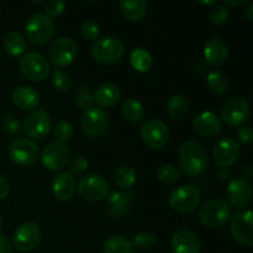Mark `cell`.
Listing matches in <instances>:
<instances>
[{"instance_id": "obj_1", "label": "cell", "mask_w": 253, "mask_h": 253, "mask_svg": "<svg viewBox=\"0 0 253 253\" xmlns=\"http://www.w3.org/2000/svg\"><path fill=\"white\" fill-rule=\"evenodd\" d=\"M180 168L190 177L200 175L209 166V157L204 146L198 141H187L179 150Z\"/></svg>"}, {"instance_id": "obj_2", "label": "cell", "mask_w": 253, "mask_h": 253, "mask_svg": "<svg viewBox=\"0 0 253 253\" xmlns=\"http://www.w3.org/2000/svg\"><path fill=\"white\" fill-rule=\"evenodd\" d=\"M231 219V208L220 198H214L202 205L199 210V220L209 229H220Z\"/></svg>"}, {"instance_id": "obj_3", "label": "cell", "mask_w": 253, "mask_h": 253, "mask_svg": "<svg viewBox=\"0 0 253 253\" xmlns=\"http://www.w3.org/2000/svg\"><path fill=\"white\" fill-rule=\"evenodd\" d=\"M125 53V46L120 40L115 37H103L98 39L91 46V56L103 66L115 64L123 58Z\"/></svg>"}, {"instance_id": "obj_4", "label": "cell", "mask_w": 253, "mask_h": 253, "mask_svg": "<svg viewBox=\"0 0 253 253\" xmlns=\"http://www.w3.org/2000/svg\"><path fill=\"white\" fill-rule=\"evenodd\" d=\"M202 202V194L199 189L194 185L185 184L182 187H178L173 190L168 199V204L179 214H189L193 212Z\"/></svg>"}, {"instance_id": "obj_5", "label": "cell", "mask_w": 253, "mask_h": 253, "mask_svg": "<svg viewBox=\"0 0 253 253\" xmlns=\"http://www.w3.org/2000/svg\"><path fill=\"white\" fill-rule=\"evenodd\" d=\"M25 31H26V36L32 43L42 44L48 43L52 40L54 34V24L48 16L44 14H35L27 20L26 25H25Z\"/></svg>"}, {"instance_id": "obj_6", "label": "cell", "mask_w": 253, "mask_h": 253, "mask_svg": "<svg viewBox=\"0 0 253 253\" xmlns=\"http://www.w3.org/2000/svg\"><path fill=\"white\" fill-rule=\"evenodd\" d=\"M71 158V150L67 143L57 142V141L48 143L43 148L41 156L43 167L51 172H61L68 166Z\"/></svg>"}, {"instance_id": "obj_7", "label": "cell", "mask_w": 253, "mask_h": 253, "mask_svg": "<svg viewBox=\"0 0 253 253\" xmlns=\"http://www.w3.org/2000/svg\"><path fill=\"white\" fill-rule=\"evenodd\" d=\"M250 113L249 101L242 96H234L222 104L220 119L229 126H240L249 119Z\"/></svg>"}, {"instance_id": "obj_8", "label": "cell", "mask_w": 253, "mask_h": 253, "mask_svg": "<svg viewBox=\"0 0 253 253\" xmlns=\"http://www.w3.org/2000/svg\"><path fill=\"white\" fill-rule=\"evenodd\" d=\"M77 57V43L71 37H59L52 42L48 49V59L57 68L73 63Z\"/></svg>"}, {"instance_id": "obj_9", "label": "cell", "mask_w": 253, "mask_h": 253, "mask_svg": "<svg viewBox=\"0 0 253 253\" xmlns=\"http://www.w3.org/2000/svg\"><path fill=\"white\" fill-rule=\"evenodd\" d=\"M141 137H142L145 145L152 150H162L163 147L167 146L170 133L167 125L163 121L152 119V120L146 121L142 125Z\"/></svg>"}, {"instance_id": "obj_10", "label": "cell", "mask_w": 253, "mask_h": 253, "mask_svg": "<svg viewBox=\"0 0 253 253\" xmlns=\"http://www.w3.org/2000/svg\"><path fill=\"white\" fill-rule=\"evenodd\" d=\"M10 158L16 165L29 167L35 165L40 157V147L27 138H16L9 146Z\"/></svg>"}, {"instance_id": "obj_11", "label": "cell", "mask_w": 253, "mask_h": 253, "mask_svg": "<svg viewBox=\"0 0 253 253\" xmlns=\"http://www.w3.org/2000/svg\"><path fill=\"white\" fill-rule=\"evenodd\" d=\"M20 71L27 79L34 82H42L49 74V63L42 54L30 52L20 59Z\"/></svg>"}, {"instance_id": "obj_12", "label": "cell", "mask_w": 253, "mask_h": 253, "mask_svg": "<svg viewBox=\"0 0 253 253\" xmlns=\"http://www.w3.org/2000/svg\"><path fill=\"white\" fill-rule=\"evenodd\" d=\"M42 232L36 222H24L14 232L12 245L20 252H30L41 242Z\"/></svg>"}, {"instance_id": "obj_13", "label": "cell", "mask_w": 253, "mask_h": 253, "mask_svg": "<svg viewBox=\"0 0 253 253\" xmlns=\"http://www.w3.org/2000/svg\"><path fill=\"white\" fill-rule=\"evenodd\" d=\"M77 189L83 199L95 203L108 197L109 184L105 178H103L101 175L89 174L79 180Z\"/></svg>"}, {"instance_id": "obj_14", "label": "cell", "mask_w": 253, "mask_h": 253, "mask_svg": "<svg viewBox=\"0 0 253 253\" xmlns=\"http://www.w3.org/2000/svg\"><path fill=\"white\" fill-rule=\"evenodd\" d=\"M81 126L83 132L89 137H100L109 127V116L103 109L91 108L81 116Z\"/></svg>"}, {"instance_id": "obj_15", "label": "cell", "mask_w": 253, "mask_h": 253, "mask_svg": "<svg viewBox=\"0 0 253 253\" xmlns=\"http://www.w3.org/2000/svg\"><path fill=\"white\" fill-rule=\"evenodd\" d=\"M230 231L237 242L251 247L253 245V214L251 210L236 212L231 219Z\"/></svg>"}, {"instance_id": "obj_16", "label": "cell", "mask_w": 253, "mask_h": 253, "mask_svg": "<svg viewBox=\"0 0 253 253\" xmlns=\"http://www.w3.org/2000/svg\"><path fill=\"white\" fill-rule=\"evenodd\" d=\"M241 156V146L232 137H225L217 141L212 148V158L221 168L231 167Z\"/></svg>"}, {"instance_id": "obj_17", "label": "cell", "mask_w": 253, "mask_h": 253, "mask_svg": "<svg viewBox=\"0 0 253 253\" xmlns=\"http://www.w3.org/2000/svg\"><path fill=\"white\" fill-rule=\"evenodd\" d=\"M51 130V116L44 110H34L25 118L24 131L30 138L42 140Z\"/></svg>"}, {"instance_id": "obj_18", "label": "cell", "mask_w": 253, "mask_h": 253, "mask_svg": "<svg viewBox=\"0 0 253 253\" xmlns=\"http://www.w3.org/2000/svg\"><path fill=\"white\" fill-rule=\"evenodd\" d=\"M226 197L234 208H246L252 200V185L246 178H236L227 185Z\"/></svg>"}, {"instance_id": "obj_19", "label": "cell", "mask_w": 253, "mask_h": 253, "mask_svg": "<svg viewBox=\"0 0 253 253\" xmlns=\"http://www.w3.org/2000/svg\"><path fill=\"white\" fill-rule=\"evenodd\" d=\"M193 128L203 137H214L221 132L222 121L211 111H203L193 120Z\"/></svg>"}, {"instance_id": "obj_20", "label": "cell", "mask_w": 253, "mask_h": 253, "mask_svg": "<svg viewBox=\"0 0 253 253\" xmlns=\"http://www.w3.org/2000/svg\"><path fill=\"white\" fill-rule=\"evenodd\" d=\"M203 54H204V61L209 66L219 67L222 66L229 58V47L221 37L214 36L207 41Z\"/></svg>"}, {"instance_id": "obj_21", "label": "cell", "mask_w": 253, "mask_h": 253, "mask_svg": "<svg viewBox=\"0 0 253 253\" xmlns=\"http://www.w3.org/2000/svg\"><path fill=\"white\" fill-rule=\"evenodd\" d=\"M173 253H199L200 240L190 230H178L170 239Z\"/></svg>"}, {"instance_id": "obj_22", "label": "cell", "mask_w": 253, "mask_h": 253, "mask_svg": "<svg viewBox=\"0 0 253 253\" xmlns=\"http://www.w3.org/2000/svg\"><path fill=\"white\" fill-rule=\"evenodd\" d=\"M135 197L136 193L131 192V190H126L125 193H111L108 197V202H106L109 215L113 217H120L127 214L130 211L131 202Z\"/></svg>"}, {"instance_id": "obj_23", "label": "cell", "mask_w": 253, "mask_h": 253, "mask_svg": "<svg viewBox=\"0 0 253 253\" xmlns=\"http://www.w3.org/2000/svg\"><path fill=\"white\" fill-rule=\"evenodd\" d=\"M76 178L69 172H59L52 182V192L61 202H68L76 193Z\"/></svg>"}, {"instance_id": "obj_24", "label": "cell", "mask_w": 253, "mask_h": 253, "mask_svg": "<svg viewBox=\"0 0 253 253\" xmlns=\"http://www.w3.org/2000/svg\"><path fill=\"white\" fill-rule=\"evenodd\" d=\"M12 103L17 106L19 109L24 111H34L35 109L39 106L40 104V95L32 86L29 85H21L17 86L14 91H12Z\"/></svg>"}, {"instance_id": "obj_25", "label": "cell", "mask_w": 253, "mask_h": 253, "mask_svg": "<svg viewBox=\"0 0 253 253\" xmlns=\"http://www.w3.org/2000/svg\"><path fill=\"white\" fill-rule=\"evenodd\" d=\"M94 101L101 108H113L120 101L121 91L115 84H103L94 93Z\"/></svg>"}, {"instance_id": "obj_26", "label": "cell", "mask_w": 253, "mask_h": 253, "mask_svg": "<svg viewBox=\"0 0 253 253\" xmlns=\"http://www.w3.org/2000/svg\"><path fill=\"white\" fill-rule=\"evenodd\" d=\"M119 6L123 16L132 22L142 20L147 12V2L143 0H123Z\"/></svg>"}, {"instance_id": "obj_27", "label": "cell", "mask_w": 253, "mask_h": 253, "mask_svg": "<svg viewBox=\"0 0 253 253\" xmlns=\"http://www.w3.org/2000/svg\"><path fill=\"white\" fill-rule=\"evenodd\" d=\"M121 113L127 121L132 124H138L142 121L143 116H145V108L137 99L128 98L124 101Z\"/></svg>"}, {"instance_id": "obj_28", "label": "cell", "mask_w": 253, "mask_h": 253, "mask_svg": "<svg viewBox=\"0 0 253 253\" xmlns=\"http://www.w3.org/2000/svg\"><path fill=\"white\" fill-rule=\"evenodd\" d=\"M26 40L19 32L11 31L4 37V48L12 57H20L26 51Z\"/></svg>"}, {"instance_id": "obj_29", "label": "cell", "mask_w": 253, "mask_h": 253, "mask_svg": "<svg viewBox=\"0 0 253 253\" xmlns=\"http://www.w3.org/2000/svg\"><path fill=\"white\" fill-rule=\"evenodd\" d=\"M130 62L131 66H132L136 71L141 72V73H145V72H148L152 68L153 58L147 49L138 47V48H135L131 52Z\"/></svg>"}, {"instance_id": "obj_30", "label": "cell", "mask_w": 253, "mask_h": 253, "mask_svg": "<svg viewBox=\"0 0 253 253\" xmlns=\"http://www.w3.org/2000/svg\"><path fill=\"white\" fill-rule=\"evenodd\" d=\"M188 109H189V104L185 96L183 95H173L172 98L168 100L167 104V111L168 115L172 120L179 121L187 115Z\"/></svg>"}, {"instance_id": "obj_31", "label": "cell", "mask_w": 253, "mask_h": 253, "mask_svg": "<svg viewBox=\"0 0 253 253\" xmlns=\"http://www.w3.org/2000/svg\"><path fill=\"white\" fill-rule=\"evenodd\" d=\"M132 242L123 236H111L104 244V253H133Z\"/></svg>"}, {"instance_id": "obj_32", "label": "cell", "mask_w": 253, "mask_h": 253, "mask_svg": "<svg viewBox=\"0 0 253 253\" xmlns=\"http://www.w3.org/2000/svg\"><path fill=\"white\" fill-rule=\"evenodd\" d=\"M207 85L208 89L211 91L215 95H221L226 91L227 85H229V81H227L226 76L222 73L221 71H215L209 72L207 78Z\"/></svg>"}, {"instance_id": "obj_33", "label": "cell", "mask_w": 253, "mask_h": 253, "mask_svg": "<svg viewBox=\"0 0 253 253\" xmlns=\"http://www.w3.org/2000/svg\"><path fill=\"white\" fill-rule=\"evenodd\" d=\"M115 183L124 190H130L136 183V172L131 166H121L115 172Z\"/></svg>"}, {"instance_id": "obj_34", "label": "cell", "mask_w": 253, "mask_h": 253, "mask_svg": "<svg viewBox=\"0 0 253 253\" xmlns=\"http://www.w3.org/2000/svg\"><path fill=\"white\" fill-rule=\"evenodd\" d=\"M157 178L163 184H174L182 178V170L173 165H163L158 168Z\"/></svg>"}, {"instance_id": "obj_35", "label": "cell", "mask_w": 253, "mask_h": 253, "mask_svg": "<svg viewBox=\"0 0 253 253\" xmlns=\"http://www.w3.org/2000/svg\"><path fill=\"white\" fill-rule=\"evenodd\" d=\"M73 126L68 121H59L53 130V135L56 141L62 143H67L68 141H71L72 137H73Z\"/></svg>"}, {"instance_id": "obj_36", "label": "cell", "mask_w": 253, "mask_h": 253, "mask_svg": "<svg viewBox=\"0 0 253 253\" xmlns=\"http://www.w3.org/2000/svg\"><path fill=\"white\" fill-rule=\"evenodd\" d=\"M52 84L58 91H68L72 88V78L67 72L57 69L52 74Z\"/></svg>"}, {"instance_id": "obj_37", "label": "cell", "mask_w": 253, "mask_h": 253, "mask_svg": "<svg viewBox=\"0 0 253 253\" xmlns=\"http://www.w3.org/2000/svg\"><path fill=\"white\" fill-rule=\"evenodd\" d=\"M156 236L152 232H140L135 236L132 241L133 249H137L143 251V250H150L152 249L156 245Z\"/></svg>"}, {"instance_id": "obj_38", "label": "cell", "mask_w": 253, "mask_h": 253, "mask_svg": "<svg viewBox=\"0 0 253 253\" xmlns=\"http://www.w3.org/2000/svg\"><path fill=\"white\" fill-rule=\"evenodd\" d=\"M69 166V173L72 175H82L86 169H88V160L84 156H76V157L71 158L68 163Z\"/></svg>"}, {"instance_id": "obj_39", "label": "cell", "mask_w": 253, "mask_h": 253, "mask_svg": "<svg viewBox=\"0 0 253 253\" xmlns=\"http://www.w3.org/2000/svg\"><path fill=\"white\" fill-rule=\"evenodd\" d=\"M66 10V2L63 0H51L44 5V15L49 19L61 16Z\"/></svg>"}, {"instance_id": "obj_40", "label": "cell", "mask_w": 253, "mask_h": 253, "mask_svg": "<svg viewBox=\"0 0 253 253\" xmlns=\"http://www.w3.org/2000/svg\"><path fill=\"white\" fill-rule=\"evenodd\" d=\"M230 11L229 7L225 6V5H219V6H215L214 9L210 11V21L214 25H224L225 22L229 20Z\"/></svg>"}, {"instance_id": "obj_41", "label": "cell", "mask_w": 253, "mask_h": 253, "mask_svg": "<svg viewBox=\"0 0 253 253\" xmlns=\"http://www.w3.org/2000/svg\"><path fill=\"white\" fill-rule=\"evenodd\" d=\"M77 106L82 110H89V109L93 108V103H94V96L93 94L90 93L88 88H83L81 89L79 91L78 96H77Z\"/></svg>"}, {"instance_id": "obj_42", "label": "cell", "mask_w": 253, "mask_h": 253, "mask_svg": "<svg viewBox=\"0 0 253 253\" xmlns=\"http://www.w3.org/2000/svg\"><path fill=\"white\" fill-rule=\"evenodd\" d=\"M2 127L7 135H16L19 133L21 125H20V120L15 114H7L4 118V123H2Z\"/></svg>"}, {"instance_id": "obj_43", "label": "cell", "mask_w": 253, "mask_h": 253, "mask_svg": "<svg viewBox=\"0 0 253 253\" xmlns=\"http://www.w3.org/2000/svg\"><path fill=\"white\" fill-rule=\"evenodd\" d=\"M81 32L83 35V37H85L86 40H98L99 34H100V29H99L96 22L88 20V21L82 24Z\"/></svg>"}, {"instance_id": "obj_44", "label": "cell", "mask_w": 253, "mask_h": 253, "mask_svg": "<svg viewBox=\"0 0 253 253\" xmlns=\"http://www.w3.org/2000/svg\"><path fill=\"white\" fill-rule=\"evenodd\" d=\"M237 138L244 145H251L253 142V131L251 126H241L237 130Z\"/></svg>"}, {"instance_id": "obj_45", "label": "cell", "mask_w": 253, "mask_h": 253, "mask_svg": "<svg viewBox=\"0 0 253 253\" xmlns=\"http://www.w3.org/2000/svg\"><path fill=\"white\" fill-rule=\"evenodd\" d=\"M0 253H12L11 241L4 234H0Z\"/></svg>"}, {"instance_id": "obj_46", "label": "cell", "mask_w": 253, "mask_h": 253, "mask_svg": "<svg viewBox=\"0 0 253 253\" xmlns=\"http://www.w3.org/2000/svg\"><path fill=\"white\" fill-rule=\"evenodd\" d=\"M10 193L9 182L2 175H0V200L5 199Z\"/></svg>"}, {"instance_id": "obj_47", "label": "cell", "mask_w": 253, "mask_h": 253, "mask_svg": "<svg viewBox=\"0 0 253 253\" xmlns=\"http://www.w3.org/2000/svg\"><path fill=\"white\" fill-rule=\"evenodd\" d=\"M193 69H194V72L197 74H205L209 72V64H208L204 59H200V61L195 62Z\"/></svg>"}, {"instance_id": "obj_48", "label": "cell", "mask_w": 253, "mask_h": 253, "mask_svg": "<svg viewBox=\"0 0 253 253\" xmlns=\"http://www.w3.org/2000/svg\"><path fill=\"white\" fill-rule=\"evenodd\" d=\"M245 17L247 19V21L252 22L253 21V4H249V6L245 10Z\"/></svg>"}, {"instance_id": "obj_49", "label": "cell", "mask_w": 253, "mask_h": 253, "mask_svg": "<svg viewBox=\"0 0 253 253\" xmlns=\"http://www.w3.org/2000/svg\"><path fill=\"white\" fill-rule=\"evenodd\" d=\"M246 2H247V0H239V1H231V0H226V1H224V4H225V6H226V5H230V6H240V5L246 4Z\"/></svg>"}, {"instance_id": "obj_50", "label": "cell", "mask_w": 253, "mask_h": 253, "mask_svg": "<svg viewBox=\"0 0 253 253\" xmlns=\"http://www.w3.org/2000/svg\"><path fill=\"white\" fill-rule=\"evenodd\" d=\"M200 4H202V5H207V6H209V5H215V4H216V0H211V1H200Z\"/></svg>"}, {"instance_id": "obj_51", "label": "cell", "mask_w": 253, "mask_h": 253, "mask_svg": "<svg viewBox=\"0 0 253 253\" xmlns=\"http://www.w3.org/2000/svg\"><path fill=\"white\" fill-rule=\"evenodd\" d=\"M1 227H2V219L1 216H0V230H1Z\"/></svg>"}]
</instances>
